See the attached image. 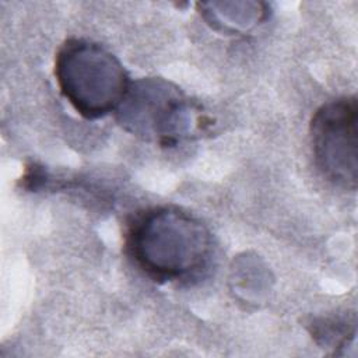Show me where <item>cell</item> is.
<instances>
[{"label":"cell","mask_w":358,"mask_h":358,"mask_svg":"<svg viewBox=\"0 0 358 358\" xmlns=\"http://www.w3.org/2000/svg\"><path fill=\"white\" fill-rule=\"evenodd\" d=\"M317 166L333 183L355 190L358 182V105L355 96L322 105L310 122Z\"/></svg>","instance_id":"4"},{"label":"cell","mask_w":358,"mask_h":358,"mask_svg":"<svg viewBox=\"0 0 358 358\" xmlns=\"http://www.w3.org/2000/svg\"><path fill=\"white\" fill-rule=\"evenodd\" d=\"M199 10L211 28L231 35L248 34L268 17L267 4L260 1L200 3Z\"/></svg>","instance_id":"5"},{"label":"cell","mask_w":358,"mask_h":358,"mask_svg":"<svg viewBox=\"0 0 358 358\" xmlns=\"http://www.w3.org/2000/svg\"><path fill=\"white\" fill-rule=\"evenodd\" d=\"M117 120L131 134L162 145L176 144L200 124L196 105L162 78L133 83L117 108Z\"/></svg>","instance_id":"3"},{"label":"cell","mask_w":358,"mask_h":358,"mask_svg":"<svg viewBox=\"0 0 358 358\" xmlns=\"http://www.w3.org/2000/svg\"><path fill=\"white\" fill-rule=\"evenodd\" d=\"M130 257L155 280H187L200 273L211 252L210 232L200 220L171 206L148 208L129 225Z\"/></svg>","instance_id":"1"},{"label":"cell","mask_w":358,"mask_h":358,"mask_svg":"<svg viewBox=\"0 0 358 358\" xmlns=\"http://www.w3.org/2000/svg\"><path fill=\"white\" fill-rule=\"evenodd\" d=\"M55 76L63 96L91 120L117 109L130 87L117 57L85 39H69L59 49Z\"/></svg>","instance_id":"2"},{"label":"cell","mask_w":358,"mask_h":358,"mask_svg":"<svg viewBox=\"0 0 358 358\" xmlns=\"http://www.w3.org/2000/svg\"><path fill=\"white\" fill-rule=\"evenodd\" d=\"M313 336L319 340V343L324 345H331L333 348L348 344L355 337V324H348V320H334L329 319L322 323L313 326Z\"/></svg>","instance_id":"6"}]
</instances>
